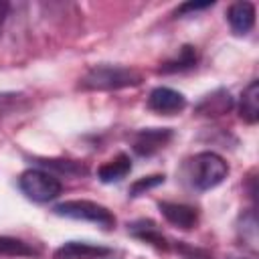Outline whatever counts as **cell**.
<instances>
[{"instance_id": "cell-9", "label": "cell", "mask_w": 259, "mask_h": 259, "mask_svg": "<svg viewBox=\"0 0 259 259\" xmlns=\"http://www.w3.org/2000/svg\"><path fill=\"white\" fill-rule=\"evenodd\" d=\"M227 20L235 34H247L255 26V4L247 0L233 2L227 10Z\"/></svg>"}, {"instance_id": "cell-4", "label": "cell", "mask_w": 259, "mask_h": 259, "mask_svg": "<svg viewBox=\"0 0 259 259\" xmlns=\"http://www.w3.org/2000/svg\"><path fill=\"white\" fill-rule=\"evenodd\" d=\"M18 186L20 190L26 194V198L34 200V202H49L55 200L63 186L59 182V178H55L53 174L40 170V168H28L20 174L18 178Z\"/></svg>"}, {"instance_id": "cell-2", "label": "cell", "mask_w": 259, "mask_h": 259, "mask_svg": "<svg viewBox=\"0 0 259 259\" xmlns=\"http://www.w3.org/2000/svg\"><path fill=\"white\" fill-rule=\"evenodd\" d=\"M184 172H186V178L192 188L210 190L227 178L229 164L214 152H200L186 162Z\"/></svg>"}, {"instance_id": "cell-18", "label": "cell", "mask_w": 259, "mask_h": 259, "mask_svg": "<svg viewBox=\"0 0 259 259\" xmlns=\"http://www.w3.org/2000/svg\"><path fill=\"white\" fill-rule=\"evenodd\" d=\"M210 6H212V2H186V4H182V6L176 10V14L196 12V10H204V8H210Z\"/></svg>"}, {"instance_id": "cell-5", "label": "cell", "mask_w": 259, "mask_h": 259, "mask_svg": "<svg viewBox=\"0 0 259 259\" xmlns=\"http://www.w3.org/2000/svg\"><path fill=\"white\" fill-rule=\"evenodd\" d=\"M148 107L160 115H174L186 107V97L170 87H156L148 95Z\"/></svg>"}, {"instance_id": "cell-15", "label": "cell", "mask_w": 259, "mask_h": 259, "mask_svg": "<svg viewBox=\"0 0 259 259\" xmlns=\"http://www.w3.org/2000/svg\"><path fill=\"white\" fill-rule=\"evenodd\" d=\"M34 255H38V251L30 243L0 235V257H34Z\"/></svg>"}, {"instance_id": "cell-7", "label": "cell", "mask_w": 259, "mask_h": 259, "mask_svg": "<svg viewBox=\"0 0 259 259\" xmlns=\"http://www.w3.org/2000/svg\"><path fill=\"white\" fill-rule=\"evenodd\" d=\"M158 208L162 212V217L178 227V229H184V231H190L198 225V210L190 204H184V202H170V200H162L158 202Z\"/></svg>"}, {"instance_id": "cell-8", "label": "cell", "mask_w": 259, "mask_h": 259, "mask_svg": "<svg viewBox=\"0 0 259 259\" xmlns=\"http://www.w3.org/2000/svg\"><path fill=\"white\" fill-rule=\"evenodd\" d=\"M109 253L111 249L103 245L87 241H67L53 253V259H103Z\"/></svg>"}, {"instance_id": "cell-3", "label": "cell", "mask_w": 259, "mask_h": 259, "mask_svg": "<svg viewBox=\"0 0 259 259\" xmlns=\"http://www.w3.org/2000/svg\"><path fill=\"white\" fill-rule=\"evenodd\" d=\"M53 210L59 217H67L75 221H89L105 231L115 227V214L107 206L97 204L93 200H65V202H59Z\"/></svg>"}, {"instance_id": "cell-11", "label": "cell", "mask_w": 259, "mask_h": 259, "mask_svg": "<svg viewBox=\"0 0 259 259\" xmlns=\"http://www.w3.org/2000/svg\"><path fill=\"white\" fill-rule=\"evenodd\" d=\"M132 170V160L127 154H117L113 156L111 160H107L105 164L99 166L97 170V178L105 184H111V182H119L121 178H125Z\"/></svg>"}, {"instance_id": "cell-16", "label": "cell", "mask_w": 259, "mask_h": 259, "mask_svg": "<svg viewBox=\"0 0 259 259\" xmlns=\"http://www.w3.org/2000/svg\"><path fill=\"white\" fill-rule=\"evenodd\" d=\"M237 233H239V239L243 241V245L255 253L257 251V219H255L253 210H249V212H245L241 217Z\"/></svg>"}, {"instance_id": "cell-1", "label": "cell", "mask_w": 259, "mask_h": 259, "mask_svg": "<svg viewBox=\"0 0 259 259\" xmlns=\"http://www.w3.org/2000/svg\"><path fill=\"white\" fill-rule=\"evenodd\" d=\"M142 73L134 67L95 65L81 77L79 87L85 91H117L125 87H136L142 83Z\"/></svg>"}, {"instance_id": "cell-13", "label": "cell", "mask_w": 259, "mask_h": 259, "mask_svg": "<svg viewBox=\"0 0 259 259\" xmlns=\"http://www.w3.org/2000/svg\"><path fill=\"white\" fill-rule=\"evenodd\" d=\"M239 113L247 123H257L259 119V83L257 81H251L241 93Z\"/></svg>"}, {"instance_id": "cell-20", "label": "cell", "mask_w": 259, "mask_h": 259, "mask_svg": "<svg viewBox=\"0 0 259 259\" xmlns=\"http://www.w3.org/2000/svg\"><path fill=\"white\" fill-rule=\"evenodd\" d=\"M227 259H247V257H227Z\"/></svg>"}, {"instance_id": "cell-10", "label": "cell", "mask_w": 259, "mask_h": 259, "mask_svg": "<svg viewBox=\"0 0 259 259\" xmlns=\"http://www.w3.org/2000/svg\"><path fill=\"white\" fill-rule=\"evenodd\" d=\"M127 231H130L136 239H140L142 243H148V245L156 247L158 251H168V249H170L166 237L162 235V231H160L152 221H144V219H142V221H136V223H132V225L127 227Z\"/></svg>"}, {"instance_id": "cell-6", "label": "cell", "mask_w": 259, "mask_h": 259, "mask_svg": "<svg viewBox=\"0 0 259 259\" xmlns=\"http://www.w3.org/2000/svg\"><path fill=\"white\" fill-rule=\"evenodd\" d=\"M170 127H146L134 134V150L140 156H152L172 140Z\"/></svg>"}, {"instance_id": "cell-19", "label": "cell", "mask_w": 259, "mask_h": 259, "mask_svg": "<svg viewBox=\"0 0 259 259\" xmlns=\"http://www.w3.org/2000/svg\"><path fill=\"white\" fill-rule=\"evenodd\" d=\"M8 10H10V4H8V2H4V0H0V28H2V26H4V22H6Z\"/></svg>"}, {"instance_id": "cell-14", "label": "cell", "mask_w": 259, "mask_h": 259, "mask_svg": "<svg viewBox=\"0 0 259 259\" xmlns=\"http://www.w3.org/2000/svg\"><path fill=\"white\" fill-rule=\"evenodd\" d=\"M233 105V97L229 91L225 89H219L214 91L212 95H206L200 105H198V111L204 113V115H221V113H227Z\"/></svg>"}, {"instance_id": "cell-17", "label": "cell", "mask_w": 259, "mask_h": 259, "mask_svg": "<svg viewBox=\"0 0 259 259\" xmlns=\"http://www.w3.org/2000/svg\"><path fill=\"white\" fill-rule=\"evenodd\" d=\"M162 182H164V174H152V176L138 178V180L130 186V196H142V194H146L148 190L160 186Z\"/></svg>"}, {"instance_id": "cell-12", "label": "cell", "mask_w": 259, "mask_h": 259, "mask_svg": "<svg viewBox=\"0 0 259 259\" xmlns=\"http://www.w3.org/2000/svg\"><path fill=\"white\" fill-rule=\"evenodd\" d=\"M196 61H198L196 49L190 47V45H184V47L178 49V53H176L172 59L164 61L158 71H160V73H182V71L192 69V67L196 65Z\"/></svg>"}]
</instances>
